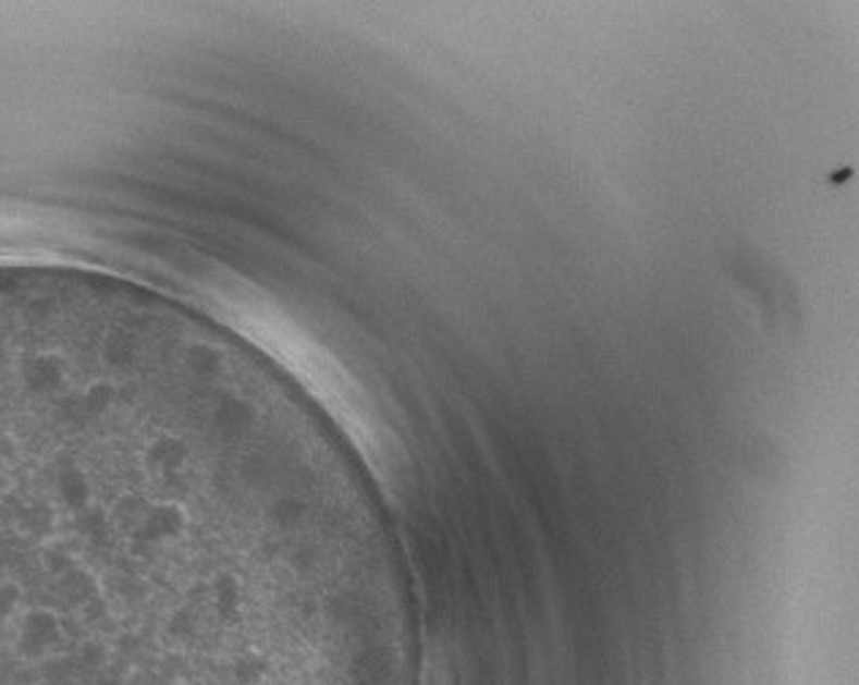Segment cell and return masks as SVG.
Instances as JSON below:
<instances>
[{"label": "cell", "instance_id": "6da1fadb", "mask_svg": "<svg viewBox=\"0 0 859 685\" xmlns=\"http://www.w3.org/2000/svg\"><path fill=\"white\" fill-rule=\"evenodd\" d=\"M63 639H65V607L36 604L30 607V610H25V615H22L20 623H16V650H20L22 659L27 661L44 659V656H47L49 650L58 648Z\"/></svg>", "mask_w": 859, "mask_h": 685}, {"label": "cell", "instance_id": "7a4b0ae2", "mask_svg": "<svg viewBox=\"0 0 859 685\" xmlns=\"http://www.w3.org/2000/svg\"><path fill=\"white\" fill-rule=\"evenodd\" d=\"M267 656L261 650H245L237 661H234V683L237 685H259L267 677Z\"/></svg>", "mask_w": 859, "mask_h": 685}, {"label": "cell", "instance_id": "3957f363", "mask_svg": "<svg viewBox=\"0 0 859 685\" xmlns=\"http://www.w3.org/2000/svg\"><path fill=\"white\" fill-rule=\"evenodd\" d=\"M185 685H199V683H185Z\"/></svg>", "mask_w": 859, "mask_h": 685}]
</instances>
